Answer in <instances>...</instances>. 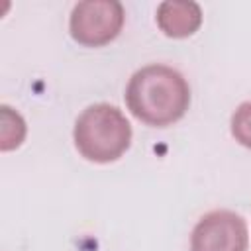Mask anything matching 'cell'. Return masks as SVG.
<instances>
[{
  "mask_svg": "<svg viewBox=\"0 0 251 251\" xmlns=\"http://www.w3.org/2000/svg\"><path fill=\"white\" fill-rule=\"evenodd\" d=\"M126 102L137 120L163 127L184 116L190 104V88L178 71L167 65H147L131 75Z\"/></svg>",
  "mask_w": 251,
  "mask_h": 251,
  "instance_id": "1",
  "label": "cell"
},
{
  "mask_svg": "<svg viewBox=\"0 0 251 251\" xmlns=\"http://www.w3.org/2000/svg\"><path fill=\"white\" fill-rule=\"evenodd\" d=\"M73 137L84 159L110 163L127 151L131 143V126L116 106L94 104L78 116Z\"/></svg>",
  "mask_w": 251,
  "mask_h": 251,
  "instance_id": "2",
  "label": "cell"
},
{
  "mask_svg": "<svg viewBox=\"0 0 251 251\" xmlns=\"http://www.w3.org/2000/svg\"><path fill=\"white\" fill-rule=\"evenodd\" d=\"M124 25V6L118 0L78 2L69 20L71 35L86 47H100L118 37Z\"/></svg>",
  "mask_w": 251,
  "mask_h": 251,
  "instance_id": "3",
  "label": "cell"
},
{
  "mask_svg": "<svg viewBox=\"0 0 251 251\" xmlns=\"http://www.w3.org/2000/svg\"><path fill=\"white\" fill-rule=\"evenodd\" d=\"M245 220L231 210H214L198 220L190 237V251H247Z\"/></svg>",
  "mask_w": 251,
  "mask_h": 251,
  "instance_id": "4",
  "label": "cell"
},
{
  "mask_svg": "<svg viewBox=\"0 0 251 251\" xmlns=\"http://www.w3.org/2000/svg\"><path fill=\"white\" fill-rule=\"evenodd\" d=\"M202 24V10L192 0H165L157 8V25L169 37H188Z\"/></svg>",
  "mask_w": 251,
  "mask_h": 251,
  "instance_id": "5",
  "label": "cell"
},
{
  "mask_svg": "<svg viewBox=\"0 0 251 251\" xmlns=\"http://www.w3.org/2000/svg\"><path fill=\"white\" fill-rule=\"evenodd\" d=\"M2 151L18 147L25 137V122L10 106H2Z\"/></svg>",
  "mask_w": 251,
  "mask_h": 251,
  "instance_id": "6",
  "label": "cell"
},
{
  "mask_svg": "<svg viewBox=\"0 0 251 251\" xmlns=\"http://www.w3.org/2000/svg\"><path fill=\"white\" fill-rule=\"evenodd\" d=\"M231 133L233 137L251 149V102H243L231 116Z\"/></svg>",
  "mask_w": 251,
  "mask_h": 251,
  "instance_id": "7",
  "label": "cell"
}]
</instances>
